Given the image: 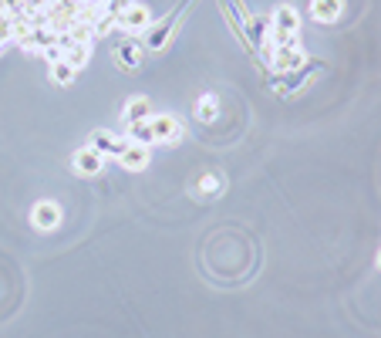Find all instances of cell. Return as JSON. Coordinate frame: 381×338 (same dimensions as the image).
I'll return each mask as SVG.
<instances>
[{
  "label": "cell",
  "mask_w": 381,
  "mask_h": 338,
  "mask_svg": "<svg viewBox=\"0 0 381 338\" xmlns=\"http://www.w3.org/2000/svg\"><path fill=\"white\" fill-rule=\"evenodd\" d=\"M192 4L196 0H179V7L169 17H162L159 24H152L145 34H142V44L149 48V51H165L169 44H172V38H176V31H179V24H182V17L192 11Z\"/></svg>",
  "instance_id": "1"
},
{
  "label": "cell",
  "mask_w": 381,
  "mask_h": 338,
  "mask_svg": "<svg viewBox=\"0 0 381 338\" xmlns=\"http://www.w3.org/2000/svg\"><path fill=\"white\" fill-rule=\"evenodd\" d=\"M48 75H51V81L58 85V88H71V85H75V78H78V71L68 65V61H54Z\"/></svg>",
  "instance_id": "20"
},
{
  "label": "cell",
  "mask_w": 381,
  "mask_h": 338,
  "mask_svg": "<svg viewBox=\"0 0 381 338\" xmlns=\"http://www.w3.org/2000/svg\"><path fill=\"white\" fill-rule=\"evenodd\" d=\"M71 166H75L78 176L91 180V176H98V173L105 169V156L102 153H95L91 145H85V149H78L75 156H71Z\"/></svg>",
  "instance_id": "11"
},
{
  "label": "cell",
  "mask_w": 381,
  "mask_h": 338,
  "mask_svg": "<svg viewBox=\"0 0 381 338\" xmlns=\"http://www.w3.org/2000/svg\"><path fill=\"white\" fill-rule=\"evenodd\" d=\"M320 68L324 65H320L318 58H307L297 71H273V75H267V85L277 91V95H297L310 78H318Z\"/></svg>",
  "instance_id": "3"
},
{
  "label": "cell",
  "mask_w": 381,
  "mask_h": 338,
  "mask_svg": "<svg viewBox=\"0 0 381 338\" xmlns=\"http://www.w3.org/2000/svg\"><path fill=\"white\" fill-rule=\"evenodd\" d=\"M223 4V17L229 21V27H233V34H236V41L243 44V51L250 54L256 61V51L254 44H250V38H246V21H250V11H246V4L243 0H219Z\"/></svg>",
  "instance_id": "4"
},
{
  "label": "cell",
  "mask_w": 381,
  "mask_h": 338,
  "mask_svg": "<svg viewBox=\"0 0 381 338\" xmlns=\"http://www.w3.org/2000/svg\"><path fill=\"white\" fill-rule=\"evenodd\" d=\"M21 48L44 58V54L51 51V48H58V31H54V27H34V31H31V34L21 41Z\"/></svg>",
  "instance_id": "10"
},
{
  "label": "cell",
  "mask_w": 381,
  "mask_h": 338,
  "mask_svg": "<svg viewBox=\"0 0 381 338\" xmlns=\"http://www.w3.org/2000/svg\"><path fill=\"white\" fill-rule=\"evenodd\" d=\"M31 223L38 227L41 234H51L54 227L61 223V207L54 200H41L38 207H34V213H31Z\"/></svg>",
  "instance_id": "13"
},
{
  "label": "cell",
  "mask_w": 381,
  "mask_h": 338,
  "mask_svg": "<svg viewBox=\"0 0 381 338\" xmlns=\"http://www.w3.org/2000/svg\"><path fill=\"white\" fill-rule=\"evenodd\" d=\"M378 271H381V250H378Z\"/></svg>",
  "instance_id": "22"
},
{
  "label": "cell",
  "mask_w": 381,
  "mask_h": 338,
  "mask_svg": "<svg viewBox=\"0 0 381 338\" xmlns=\"http://www.w3.org/2000/svg\"><path fill=\"white\" fill-rule=\"evenodd\" d=\"M283 44H301V11L291 4H280L270 14V48H283Z\"/></svg>",
  "instance_id": "2"
},
{
  "label": "cell",
  "mask_w": 381,
  "mask_h": 338,
  "mask_svg": "<svg viewBox=\"0 0 381 338\" xmlns=\"http://www.w3.org/2000/svg\"><path fill=\"white\" fill-rule=\"evenodd\" d=\"M149 126H152V135H155V143H162V145H179L182 143V122H179L176 116H165V112H155L152 118H149Z\"/></svg>",
  "instance_id": "6"
},
{
  "label": "cell",
  "mask_w": 381,
  "mask_h": 338,
  "mask_svg": "<svg viewBox=\"0 0 381 338\" xmlns=\"http://www.w3.org/2000/svg\"><path fill=\"white\" fill-rule=\"evenodd\" d=\"M125 139L128 143H139V145H152L155 143L152 126H149V122H125Z\"/></svg>",
  "instance_id": "19"
},
{
  "label": "cell",
  "mask_w": 381,
  "mask_h": 338,
  "mask_svg": "<svg viewBox=\"0 0 381 338\" xmlns=\"http://www.w3.org/2000/svg\"><path fill=\"white\" fill-rule=\"evenodd\" d=\"M307 14L314 24H338L344 17V0H310Z\"/></svg>",
  "instance_id": "12"
},
{
  "label": "cell",
  "mask_w": 381,
  "mask_h": 338,
  "mask_svg": "<svg viewBox=\"0 0 381 338\" xmlns=\"http://www.w3.org/2000/svg\"><path fill=\"white\" fill-rule=\"evenodd\" d=\"M223 190H226V180H223V173H216V169L203 173L199 183H196V196H199V200H216V196H223Z\"/></svg>",
  "instance_id": "15"
},
{
  "label": "cell",
  "mask_w": 381,
  "mask_h": 338,
  "mask_svg": "<svg viewBox=\"0 0 381 338\" xmlns=\"http://www.w3.org/2000/svg\"><path fill=\"white\" fill-rule=\"evenodd\" d=\"M61 54H64L61 61H68V65L75 68V71H81V68L91 61V44H68Z\"/></svg>",
  "instance_id": "18"
},
{
  "label": "cell",
  "mask_w": 381,
  "mask_h": 338,
  "mask_svg": "<svg viewBox=\"0 0 381 338\" xmlns=\"http://www.w3.org/2000/svg\"><path fill=\"white\" fill-rule=\"evenodd\" d=\"M219 116V98L213 91H203L199 98H196V118L203 122V126H213Z\"/></svg>",
  "instance_id": "17"
},
{
  "label": "cell",
  "mask_w": 381,
  "mask_h": 338,
  "mask_svg": "<svg viewBox=\"0 0 381 338\" xmlns=\"http://www.w3.org/2000/svg\"><path fill=\"white\" fill-rule=\"evenodd\" d=\"M304 61L307 54L301 44H283V48H273V54H270V68L273 71H297Z\"/></svg>",
  "instance_id": "9"
},
{
  "label": "cell",
  "mask_w": 381,
  "mask_h": 338,
  "mask_svg": "<svg viewBox=\"0 0 381 338\" xmlns=\"http://www.w3.org/2000/svg\"><path fill=\"white\" fill-rule=\"evenodd\" d=\"M155 116L152 102L145 98V95H135V98H128L125 108H122V122H149Z\"/></svg>",
  "instance_id": "16"
},
{
  "label": "cell",
  "mask_w": 381,
  "mask_h": 338,
  "mask_svg": "<svg viewBox=\"0 0 381 338\" xmlns=\"http://www.w3.org/2000/svg\"><path fill=\"white\" fill-rule=\"evenodd\" d=\"M152 24H155L152 11H149L145 4H139V0H132L125 7V14L118 17V31H125V34H145Z\"/></svg>",
  "instance_id": "5"
},
{
  "label": "cell",
  "mask_w": 381,
  "mask_h": 338,
  "mask_svg": "<svg viewBox=\"0 0 381 338\" xmlns=\"http://www.w3.org/2000/svg\"><path fill=\"white\" fill-rule=\"evenodd\" d=\"M118 163H122V169H128V173H142V169L152 163V153H149V145L128 143V145H125V153L118 156Z\"/></svg>",
  "instance_id": "14"
},
{
  "label": "cell",
  "mask_w": 381,
  "mask_h": 338,
  "mask_svg": "<svg viewBox=\"0 0 381 338\" xmlns=\"http://www.w3.org/2000/svg\"><path fill=\"white\" fill-rule=\"evenodd\" d=\"M115 61H118L122 71L135 75V71L142 68V61H145V44H142L139 38H125L118 48H115Z\"/></svg>",
  "instance_id": "7"
},
{
  "label": "cell",
  "mask_w": 381,
  "mask_h": 338,
  "mask_svg": "<svg viewBox=\"0 0 381 338\" xmlns=\"http://www.w3.org/2000/svg\"><path fill=\"white\" fill-rule=\"evenodd\" d=\"M88 145L95 149V153H102V156L118 159L122 153H125L128 139H125V135H115V132H108V129H95L88 135Z\"/></svg>",
  "instance_id": "8"
},
{
  "label": "cell",
  "mask_w": 381,
  "mask_h": 338,
  "mask_svg": "<svg viewBox=\"0 0 381 338\" xmlns=\"http://www.w3.org/2000/svg\"><path fill=\"white\" fill-rule=\"evenodd\" d=\"M112 31H118V21H115V17H108V14H102V17L95 21V41H98V38H108Z\"/></svg>",
  "instance_id": "21"
}]
</instances>
